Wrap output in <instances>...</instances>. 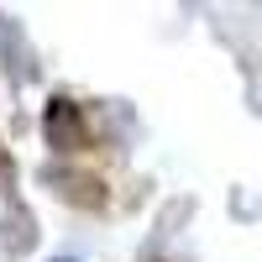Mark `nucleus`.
Segmentation results:
<instances>
[{
  "label": "nucleus",
  "mask_w": 262,
  "mask_h": 262,
  "mask_svg": "<svg viewBox=\"0 0 262 262\" xmlns=\"http://www.w3.org/2000/svg\"><path fill=\"white\" fill-rule=\"evenodd\" d=\"M48 142L58 147V152H74V147H84V121H79V105L74 100H53L48 105Z\"/></svg>",
  "instance_id": "1"
},
{
  "label": "nucleus",
  "mask_w": 262,
  "mask_h": 262,
  "mask_svg": "<svg viewBox=\"0 0 262 262\" xmlns=\"http://www.w3.org/2000/svg\"><path fill=\"white\" fill-rule=\"evenodd\" d=\"M0 58H6V69L16 84H27L37 79V63H32V48H27V37H21V27L11 16H0Z\"/></svg>",
  "instance_id": "2"
},
{
  "label": "nucleus",
  "mask_w": 262,
  "mask_h": 262,
  "mask_svg": "<svg viewBox=\"0 0 262 262\" xmlns=\"http://www.w3.org/2000/svg\"><path fill=\"white\" fill-rule=\"evenodd\" d=\"M53 262H79V257H53Z\"/></svg>",
  "instance_id": "3"
}]
</instances>
